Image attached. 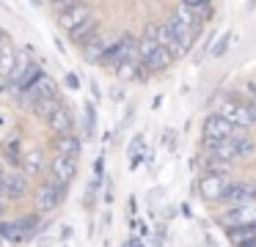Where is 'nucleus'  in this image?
<instances>
[{"label": "nucleus", "mask_w": 256, "mask_h": 247, "mask_svg": "<svg viewBox=\"0 0 256 247\" xmlns=\"http://www.w3.org/2000/svg\"><path fill=\"white\" fill-rule=\"evenodd\" d=\"M171 60H174V55L168 52L166 47H157L154 52L149 55V60L144 63V69L146 71H162V69H168V63H171Z\"/></svg>", "instance_id": "23"}, {"label": "nucleus", "mask_w": 256, "mask_h": 247, "mask_svg": "<svg viewBox=\"0 0 256 247\" xmlns=\"http://www.w3.org/2000/svg\"><path fill=\"white\" fill-rule=\"evenodd\" d=\"M135 52H138V38L130 36V33H124V36H118L116 41H113V47L108 49V55L102 58V63H105L108 69L116 71L118 66H122L127 58H132Z\"/></svg>", "instance_id": "4"}, {"label": "nucleus", "mask_w": 256, "mask_h": 247, "mask_svg": "<svg viewBox=\"0 0 256 247\" xmlns=\"http://www.w3.org/2000/svg\"><path fill=\"white\" fill-rule=\"evenodd\" d=\"M166 25H168V30L174 33V38L179 41V47L184 49V55H188V52H190V47H193V41H196V36H198V30H196V27L190 25V22H184L179 14H171Z\"/></svg>", "instance_id": "11"}, {"label": "nucleus", "mask_w": 256, "mask_h": 247, "mask_svg": "<svg viewBox=\"0 0 256 247\" xmlns=\"http://www.w3.org/2000/svg\"><path fill=\"white\" fill-rule=\"evenodd\" d=\"M91 93H94V99L102 96V93H100V85H96V82H91Z\"/></svg>", "instance_id": "37"}, {"label": "nucleus", "mask_w": 256, "mask_h": 247, "mask_svg": "<svg viewBox=\"0 0 256 247\" xmlns=\"http://www.w3.org/2000/svg\"><path fill=\"white\" fill-rule=\"evenodd\" d=\"M64 195H66V187L58 184L52 179H44L34 192V206L39 214H47V212H56L58 206L64 203Z\"/></svg>", "instance_id": "2"}, {"label": "nucleus", "mask_w": 256, "mask_h": 247, "mask_svg": "<svg viewBox=\"0 0 256 247\" xmlns=\"http://www.w3.org/2000/svg\"><path fill=\"white\" fill-rule=\"evenodd\" d=\"M226 236L234 247H248L256 239V225H240V228H226Z\"/></svg>", "instance_id": "21"}, {"label": "nucleus", "mask_w": 256, "mask_h": 247, "mask_svg": "<svg viewBox=\"0 0 256 247\" xmlns=\"http://www.w3.org/2000/svg\"><path fill=\"white\" fill-rule=\"evenodd\" d=\"M3 154H6V159H8V162L22 165V157H20V140H12V143L6 146V151H3Z\"/></svg>", "instance_id": "31"}, {"label": "nucleus", "mask_w": 256, "mask_h": 247, "mask_svg": "<svg viewBox=\"0 0 256 247\" xmlns=\"http://www.w3.org/2000/svg\"><path fill=\"white\" fill-rule=\"evenodd\" d=\"M96 33H100V22H96L94 16H88V19H86L83 25H78L74 30H69V38H72L74 44H80V47H83V44H86V41H91V38H94Z\"/></svg>", "instance_id": "18"}, {"label": "nucleus", "mask_w": 256, "mask_h": 247, "mask_svg": "<svg viewBox=\"0 0 256 247\" xmlns=\"http://www.w3.org/2000/svg\"><path fill=\"white\" fill-rule=\"evenodd\" d=\"M127 154H130V168H138L140 159H144V135H135V137H132Z\"/></svg>", "instance_id": "29"}, {"label": "nucleus", "mask_w": 256, "mask_h": 247, "mask_svg": "<svg viewBox=\"0 0 256 247\" xmlns=\"http://www.w3.org/2000/svg\"><path fill=\"white\" fill-rule=\"evenodd\" d=\"M232 38H234L232 30L215 36V47H210V58H223V55H226V49L232 47Z\"/></svg>", "instance_id": "27"}, {"label": "nucleus", "mask_w": 256, "mask_h": 247, "mask_svg": "<svg viewBox=\"0 0 256 247\" xmlns=\"http://www.w3.org/2000/svg\"><path fill=\"white\" fill-rule=\"evenodd\" d=\"M0 239H3V242H12V245H22L28 236H25L22 231L17 228V223H14V220H3V223H0Z\"/></svg>", "instance_id": "24"}, {"label": "nucleus", "mask_w": 256, "mask_h": 247, "mask_svg": "<svg viewBox=\"0 0 256 247\" xmlns=\"http://www.w3.org/2000/svg\"><path fill=\"white\" fill-rule=\"evenodd\" d=\"M66 85L72 88V91H78V88H80V80H78V74H66Z\"/></svg>", "instance_id": "34"}, {"label": "nucleus", "mask_w": 256, "mask_h": 247, "mask_svg": "<svg viewBox=\"0 0 256 247\" xmlns=\"http://www.w3.org/2000/svg\"><path fill=\"white\" fill-rule=\"evenodd\" d=\"M58 104H61V99H58V96H56V99H44V102H39V104L34 107V113L39 115V118H47V115H50L52 110L58 107Z\"/></svg>", "instance_id": "30"}, {"label": "nucleus", "mask_w": 256, "mask_h": 247, "mask_svg": "<svg viewBox=\"0 0 256 247\" xmlns=\"http://www.w3.org/2000/svg\"><path fill=\"white\" fill-rule=\"evenodd\" d=\"M223 203H228V206L256 203V181H228L226 192H223Z\"/></svg>", "instance_id": "10"}, {"label": "nucleus", "mask_w": 256, "mask_h": 247, "mask_svg": "<svg viewBox=\"0 0 256 247\" xmlns=\"http://www.w3.org/2000/svg\"><path fill=\"white\" fill-rule=\"evenodd\" d=\"M88 16H91V8L86 3H78V5H72V8H66L64 14H58V27L69 33V30H74L78 25H83Z\"/></svg>", "instance_id": "15"}, {"label": "nucleus", "mask_w": 256, "mask_h": 247, "mask_svg": "<svg viewBox=\"0 0 256 247\" xmlns=\"http://www.w3.org/2000/svg\"><path fill=\"white\" fill-rule=\"evenodd\" d=\"M256 8V0H248V11H254Z\"/></svg>", "instance_id": "40"}, {"label": "nucleus", "mask_w": 256, "mask_h": 247, "mask_svg": "<svg viewBox=\"0 0 256 247\" xmlns=\"http://www.w3.org/2000/svg\"><path fill=\"white\" fill-rule=\"evenodd\" d=\"M96 132V107L94 102H86L83 107V140H91Z\"/></svg>", "instance_id": "25"}, {"label": "nucleus", "mask_w": 256, "mask_h": 247, "mask_svg": "<svg viewBox=\"0 0 256 247\" xmlns=\"http://www.w3.org/2000/svg\"><path fill=\"white\" fill-rule=\"evenodd\" d=\"M3 214H6V203L0 201V217H3Z\"/></svg>", "instance_id": "39"}, {"label": "nucleus", "mask_w": 256, "mask_h": 247, "mask_svg": "<svg viewBox=\"0 0 256 247\" xmlns=\"http://www.w3.org/2000/svg\"><path fill=\"white\" fill-rule=\"evenodd\" d=\"M56 96H58V82L52 80L50 74H44V71H42V74L36 77L34 85L25 88V91L20 93V102H22L25 107L34 110L39 102H44V99H56Z\"/></svg>", "instance_id": "3"}, {"label": "nucleus", "mask_w": 256, "mask_h": 247, "mask_svg": "<svg viewBox=\"0 0 256 247\" xmlns=\"http://www.w3.org/2000/svg\"><path fill=\"white\" fill-rule=\"evenodd\" d=\"M140 69H144V60H140V55L135 52L132 58H127L122 66L116 69V77L118 80H124V82H130V80H135V77L140 74Z\"/></svg>", "instance_id": "22"}, {"label": "nucleus", "mask_w": 256, "mask_h": 247, "mask_svg": "<svg viewBox=\"0 0 256 247\" xmlns=\"http://www.w3.org/2000/svg\"><path fill=\"white\" fill-rule=\"evenodd\" d=\"M39 247H52V239H47V236H44V239L39 242Z\"/></svg>", "instance_id": "38"}, {"label": "nucleus", "mask_w": 256, "mask_h": 247, "mask_svg": "<svg viewBox=\"0 0 256 247\" xmlns=\"http://www.w3.org/2000/svg\"><path fill=\"white\" fill-rule=\"evenodd\" d=\"M14 223H17V228L30 239V236H34L36 231H39V212H36V214H25V217H17Z\"/></svg>", "instance_id": "28"}, {"label": "nucleus", "mask_w": 256, "mask_h": 247, "mask_svg": "<svg viewBox=\"0 0 256 247\" xmlns=\"http://www.w3.org/2000/svg\"><path fill=\"white\" fill-rule=\"evenodd\" d=\"M204 173H232V162L215 157V154H206L204 157Z\"/></svg>", "instance_id": "26"}, {"label": "nucleus", "mask_w": 256, "mask_h": 247, "mask_svg": "<svg viewBox=\"0 0 256 247\" xmlns=\"http://www.w3.org/2000/svg\"><path fill=\"white\" fill-rule=\"evenodd\" d=\"M8 85H12V82H8V77L0 74V93H3V88H8Z\"/></svg>", "instance_id": "36"}, {"label": "nucleus", "mask_w": 256, "mask_h": 247, "mask_svg": "<svg viewBox=\"0 0 256 247\" xmlns=\"http://www.w3.org/2000/svg\"><path fill=\"white\" fill-rule=\"evenodd\" d=\"M146 36H152L157 44H160V47H166L168 52L174 55V60L182 58V55H184V49L179 47V41L174 38V33L168 30L166 22H152V25H146Z\"/></svg>", "instance_id": "12"}, {"label": "nucleus", "mask_w": 256, "mask_h": 247, "mask_svg": "<svg viewBox=\"0 0 256 247\" xmlns=\"http://www.w3.org/2000/svg\"><path fill=\"white\" fill-rule=\"evenodd\" d=\"M182 5H190V8H198L204 16H210V0H179Z\"/></svg>", "instance_id": "32"}, {"label": "nucleus", "mask_w": 256, "mask_h": 247, "mask_svg": "<svg viewBox=\"0 0 256 247\" xmlns=\"http://www.w3.org/2000/svg\"><path fill=\"white\" fill-rule=\"evenodd\" d=\"M228 181H232V179H228V173H201V179H198L201 198L210 201V203L223 201V192H226Z\"/></svg>", "instance_id": "8"}, {"label": "nucleus", "mask_w": 256, "mask_h": 247, "mask_svg": "<svg viewBox=\"0 0 256 247\" xmlns=\"http://www.w3.org/2000/svg\"><path fill=\"white\" fill-rule=\"evenodd\" d=\"M28 192V176L22 170H8L6 173V201H20Z\"/></svg>", "instance_id": "17"}, {"label": "nucleus", "mask_w": 256, "mask_h": 247, "mask_svg": "<svg viewBox=\"0 0 256 247\" xmlns=\"http://www.w3.org/2000/svg\"><path fill=\"white\" fill-rule=\"evenodd\" d=\"M42 74V69H39V63H36L34 58H30L25 49H17V66H14V71H12V91L17 93H22L25 88H30L36 82V77Z\"/></svg>", "instance_id": "1"}, {"label": "nucleus", "mask_w": 256, "mask_h": 247, "mask_svg": "<svg viewBox=\"0 0 256 247\" xmlns=\"http://www.w3.org/2000/svg\"><path fill=\"white\" fill-rule=\"evenodd\" d=\"M80 0H52V8H56V14H64L66 8H72V5H78Z\"/></svg>", "instance_id": "33"}, {"label": "nucleus", "mask_w": 256, "mask_h": 247, "mask_svg": "<svg viewBox=\"0 0 256 247\" xmlns=\"http://www.w3.org/2000/svg\"><path fill=\"white\" fill-rule=\"evenodd\" d=\"M47 173H50L47 179L69 187L74 181V176H78V159L66 157V154H56V157L50 159V165H47Z\"/></svg>", "instance_id": "7"}, {"label": "nucleus", "mask_w": 256, "mask_h": 247, "mask_svg": "<svg viewBox=\"0 0 256 247\" xmlns=\"http://www.w3.org/2000/svg\"><path fill=\"white\" fill-rule=\"evenodd\" d=\"M14 66H17V49H14V44L6 38V41L0 44V74L8 77V82H12Z\"/></svg>", "instance_id": "20"}, {"label": "nucleus", "mask_w": 256, "mask_h": 247, "mask_svg": "<svg viewBox=\"0 0 256 247\" xmlns=\"http://www.w3.org/2000/svg\"><path fill=\"white\" fill-rule=\"evenodd\" d=\"M0 245H3V239H0Z\"/></svg>", "instance_id": "42"}, {"label": "nucleus", "mask_w": 256, "mask_h": 247, "mask_svg": "<svg viewBox=\"0 0 256 247\" xmlns=\"http://www.w3.org/2000/svg\"><path fill=\"white\" fill-rule=\"evenodd\" d=\"M56 151L58 154H66V157H80V151H83V140H80L74 132H69V135H58L56 140Z\"/></svg>", "instance_id": "19"}, {"label": "nucleus", "mask_w": 256, "mask_h": 247, "mask_svg": "<svg viewBox=\"0 0 256 247\" xmlns=\"http://www.w3.org/2000/svg\"><path fill=\"white\" fill-rule=\"evenodd\" d=\"M47 159H44V151H42V148H30V151H25L22 154V165H20V168H22V173L28 176H42L47 170Z\"/></svg>", "instance_id": "16"}, {"label": "nucleus", "mask_w": 256, "mask_h": 247, "mask_svg": "<svg viewBox=\"0 0 256 247\" xmlns=\"http://www.w3.org/2000/svg\"><path fill=\"white\" fill-rule=\"evenodd\" d=\"M218 113H220L226 121H232L237 129H248V126L254 124V115H250L248 102H240V99H234V96L223 99L220 107H218Z\"/></svg>", "instance_id": "5"}, {"label": "nucleus", "mask_w": 256, "mask_h": 247, "mask_svg": "<svg viewBox=\"0 0 256 247\" xmlns=\"http://www.w3.org/2000/svg\"><path fill=\"white\" fill-rule=\"evenodd\" d=\"M30 3H34V5H42V0H30Z\"/></svg>", "instance_id": "41"}, {"label": "nucleus", "mask_w": 256, "mask_h": 247, "mask_svg": "<svg viewBox=\"0 0 256 247\" xmlns=\"http://www.w3.org/2000/svg\"><path fill=\"white\" fill-rule=\"evenodd\" d=\"M248 102H254V104H256V80H250V82H248Z\"/></svg>", "instance_id": "35"}, {"label": "nucleus", "mask_w": 256, "mask_h": 247, "mask_svg": "<svg viewBox=\"0 0 256 247\" xmlns=\"http://www.w3.org/2000/svg\"><path fill=\"white\" fill-rule=\"evenodd\" d=\"M223 228H240V225H256V203H242V206H228L220 214Z\"/></svg>", "instance_id": "9"}, {"label": "nucleus", "mask_w": 256, "mask_h": 247, "mask_svg": "<svg viewBox=\"0 0 256 247\" xmlns=\"http://www.w3.org/2000/svg\"><path fill=\"white\" fill-rule=\"evenodd\" d=\"M201 132H204V146H210V143H218V140H226V137H234L240 129L232 124V121L223 118L220 113H212V115H206V118H204Z\"/></svg>", "instance_id": "6"}, {"label": "nucleus", "mask_w": 256, "mask_h": 247, "mask_svg": "<svg viewBox=\"0 0 256 247\" xmlns=\"http://www.w3.org/2000/svg\"><path fill=\"white\" fill-rule=\"evenodd\" d=\"M113 41H116V38H110V36H100V33H96L94 38H91V41H86L83 47V58L88 60V63H102V58H105L108 55V49L113 47Z\"/></svg>", "instance_id": "14"}, {"label": "nucleus", "mask_w": 256, "mask_h": 247, "mask_svg": "<svg viewBox=\"0 0 256 247\" xmlns=\"http://www.w3.org/2000/svg\"><path fill=\"white\" fill-rule=\"evenodd\" d=\"M44 124L50 126V132H56V135H69V132L74 129V118H72V113H69V107L64 102L47 115Z\"/></svg>", "instance_id": "13"}]
</instances>
